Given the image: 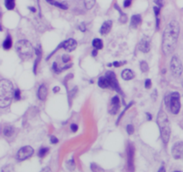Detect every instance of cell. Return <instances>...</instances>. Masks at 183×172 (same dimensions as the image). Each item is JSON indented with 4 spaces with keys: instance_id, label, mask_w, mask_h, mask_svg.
<instances>
[{
    "instance_id": "cell-1",
    "label": "cell",
    "mask_w": 183,
    "mask_h": 172,
    "mask_svg": "<svg viewBox=\"0 0 183 172\" xmlns=\"http://www.w3.org/2000/svg\"><path fill=\"white\" fill-rule=\"evenodd\" d=\"M179 24L176 21H172L166 26L163 38V51L169 55L176 48L178 38L179 35Z\"/></svg>"
},
{
    "instance_id": "cell-2",
    "label": "cell",
    "mask_w": 183,
    "mask_h": 172,
    "mask_svg": "<svg viewBox=\"0 0 183 172\" xmlns=\"http://www.w3.org/2000/svg\"><path fill=\"white\" fill-rule=\"evenodd\" d=\"M14 91L13 84L10 81L3 79L0 82V107L6 108L10 105Z\"/></svg>"
},
{
    "instance_id": "cell-3",
    "label": "cell",
    "mask_w": 183,
    "mask_h": 172,
    "mask_svg": "<svg viewBox=\"0 0 183 172\" xmlns=\"http://www.w3.org/2000/svg\"><path fill=\"white\" fill-rule=\"evenodd\" d=\"M156 122H157V125L160 129L162 140L164 144H167L169 142V139H170V135H171V127H170L168 117L164 111H163V110L159 111V113L157 115Z\"/></svg>"
},
{
    "instance_id": "cell-4",
    "label": "cell",
    "mask_w": 183,
    "mask_h": 172,
    "mask_svg": "<svg viewBox=\"0 0 183 172\" xmlns=\"http://www.w3.org/2000/svg\"><path fill=\"white\" fill-rule=\"evenodd\" d=\"M15 49L22 58L28 59L32 57L33 55V47L28 41L22 40L18 41L15 45Z\"/></svg>"
},
{
    "instance_id": "cell-5",
    "label": "cell",
    "mask_w": 183,
    "mask_h": 172,
    "mask_svg": "<svg viewBox=\"0 0 183 172\" xmlns=\"http://www.w3.org/2000/svg\"><path fill=\"white\" fill-rule=\"evenodd\" d=\"M170 109L172 114L176 115L179 112L180 110V102H179V93L173 92L171 94L170 98Z\"/></svg>"
},
{
    "instance_id": "cell-6",
    "label": "cell",
    "mask_w": 183,
    "mask_h": 172,
    "mask_svg": "<svg viewBox=\"0 0 183 172\" xmlns=\"http://www.w3.org/2000/svg\"><path fill=\"white\" fill-rule=\"evenodd\" d=\"M171 70H172V73L174 76H176V77L180 76V75L183 71V67H182L181 61L179 60V57H172V58L171 60Z\"/></svg>"
},
{
    "instance_id": "cell-7",
    "label": "cell",
    "mask_w": 183,
    "mask_h": 172,
    "mask_svg": "<svg viewBox=\"0 0 183 172\" xmlns=\"http://www.w3.org/2000/svg\"><path fill=\"white\" fill-rule=\"evenodd\" d=\"M134 146L131 144H128L127 146V167L129 172H134L135 167H134Z\"/></svg>"
},
{
    "instance_id": "cell-8",
    "label": "cell",
    "mask_w": 183,
    "mask_h": 172,
    "mask_svg": "<svg viewBox=\"0 0 183 172\" xmlns=\"http://www.w3.org/2000/svg\"><path fill=\"white\" fill-rule=\"evenodd\" d=\"M34 150L32 146H24L21 148L18 152L17 157L19 160H25L29 158H30L33 155Z\"/></svg>"
},
{
    "instance_id": "cell-9",
    "label": "cell",
    "mask_w": 183,
    "mask_h": 172,
    "mask_svg": "<svg viewBox=\"0 0 183 172\" xmlns=\"http://www.w3.org/2000/svg\"><path fill=\"white\" fill-rule=\"evenodd\" d=\"M172 155L176 160H183V143H178L173 145Z\"/></svg>"
},
{
    "instance_id": "cell-10",
    "label": "cell",
    "mask_w": 183,
    "mask_h": 172,
    "mask_svg": "<svg viewBox=\"0 0 183 172\" xmlns=\"http://www.w3.org/2000/svg\"><path fill=\"white\" fill-rule=\"evenodd\" d=\"M105 76L109 79L110 83H111V87H112L113 90H115V91H118V92L123 93V91H121V89H120V87H119V83H118V81H117V79H116V75H115L114 73H113V72H111V71H108V72H106Z\"/></svg>"
},
{
    "instance_id": "cell-11",
    "label": "cell",
    "mask_w": 183,
    "mask_h": 172,
    "mask_svg": "<svg viewBox=\"0 0 183 172\" xmlns=\"http://www.w3.org/2000/svg\"><path fill=\"white\" fill-rule=\"evenodd\" d=\"M120 109V99L118 96L113 97L111 100V104L109 107V113L112 115H115Z\"/></svg>"
},
{
    "instance_id": "cell-12",
    "label": "cell",
    "mask_w": 183,
    "mask_h": 172,
    "mask_svg": "<svg viewBox=\"0 0 183 172\" xmlns=\"http://www.w3.org/2000/svg\"><path fill=\"white\" fill-rule=\"evenodd\" d=\"M76 47H77L76 41L73 40V39H69V40L65 41V42H63L62 44H61L58 47V49L59 48H63V49H65L67 51H72V50H74L76 49Z\"/></svg>"
},
{
    "instance_id": "cell-13",
    "label": "cell",
    "mask_w": 183,
    "mask_h": 172,
    "mask_svg": "<svg viewBox=\"0 0 183 172\" xmlns=\"http://www.w3.org/2000/svg\"><path fill=\"white\" fill-rule=\"evenodd\" d=\"M150 49H151L150 41L147 39H143L139 44V49L144 53H147L150 50Z\"/></svg>"
},
{
    "instance_id": "cell-14",
    "label": "cell",
    "mask_w": 183,
    "mask_h": 172,
    "mask_svg": "<svg viewBox=\"0 0 183 172\" xmlns=\"http://www.w3.org/2000/svg\"><path fill=\"white\" fill-rule=\"evenodd\" d=\"M112 25H113V22L112 21H106L103 23V25L101 26L100 28V33L102 35H105V34L109 33V31L111 30L112 29Z\"/></svg>"
},
{
    "instance_id": "cell-15",
    "label": "cell",
    "mask_w": 183,
    "mask_h": 172,
    "mask_svg": "<svg viewBox=\"0 0 183 172\" xmlns=\"http://www.w3.org/2000/svg\"><path fill=\"white\" fill-rule=\"evenodd\" d=\"M47 96V89L45 84H41L38 91V97L40 100H45Z\"/></svg>"
},
{
    "instance_id": "cell-16",
    "label": "cell",
    "mask_w": 183,
    "mask_h": 172,
    "mask_svg": "<svg viewBox=\"0 0 183 172\" xmlns=\"http://www.w3.org/2000/svg\"><path fill=\"white\" fill-rule=\"evenodd\" d=\"M98 86H99L100 88H103V89L111 87L110 81H109V79H108L105 75L103 76V77H100V78L98 79Z\"/></svg>"
},
{
    "instance_id": "cell-17",
    "label": "cell",
    "mask_w": 183,
    "mask_h": 172,
    "mask_svg": "<svg viewBox=\"0 0 183 172\" xmlns=\"http://www.w3.org/2000/svg\"><path fill=\"white\" fill-rule=\"evenodd\" d=\"M121 78L125 81H130L134 78V73L130 69H124L121 73Z\"/></svg>"
},
{
    "instance_id": "cell-18",
    "label": "cell",
    "mask_w": 183,
    "mask_h": 172,
    "mask_svg": "<svg viewBox=\"0 0 183 172\" xmlns=\"http://www.w3.org/2000/svg\"><path fill=\"white\" fill-rule=\"evenodd\" d=\"M141 22V16L139 15H134L132 17H131V24L132 27L136 28L138 27Z\"/></svg>"
},
{
    "instance_id": "cell-19",
    "label": "cell",
    "mask_w": 183,
    "mask_h": 172,
    "mask_svg": "<svg viewBox=\"0 0 183 172\" xmlns=\"http://www.w3.org/2000/svg\"><path fill=\"white\" fill-rule=\"evenodd\" d=\"M14 128L12 126H6L4 128V134L6 137H10L14 134Z\"/></svg>"
},
{
    "instance_id": "cell-20",
    "label": "cell",
    "mask_w": 183,
    "mask_h": 172,
    "mask_svg": "<svg viewBox=\"0 0 183 172\" xmlns=\"http://www.w3.org/2000/svg\"><path fill=\"white\" fill-rule=\"evenodd\" d=\"M92 45L96 49H101L103 48V41L100 39H95L92 41Z\"/></svg>"
},
{
    "instance_id": "cell-21",
    "label": "cell",
    "mask_w": 183,
    "mask_h": 172,
    "mask_svg": "<svg viewBox=\"0 0 183 172\" xmlns=\"http://www.w3.org/2000/svg\"><path fill=\"white\" fill-rule=\"evenodd\" d=\"M90 168L93 172H105V169L103 168H101L100 166H98L96 163H91L90 164Z\"/></svg>"
},
{
    "instance_id": "cell-22",
    "label": "cell",
    "mask_w": 183,
    "mask_h": 172,
    "mask_svg": "<svg viewBox=\"0 0 183 172\" xmlns=\"http://www.w3.org/2000/svg\"><path fill=\"white\" fill-rule=\"evenodd\" d=\"M5 5L8 10H13L15 7V0H5Z\"/></svg>"
},
{
    "instance_id": "cell-23",
    "label": "cell",
    "mask_w": 183,
    "mask_h": 172,
    "mask_svg": "<svg viewBox=\"0 0 183 172\" xmlns=\"http://www.w3.org/2000/svg\"><path fill=\"white\" fill-rule=\"evenodd\" d=\"M12 44L13 43H12V40L10 38V36H7V38L6 39V41L3 43V47H4L5 49H10L11 47H12Z\"/></svg>"
},
{
    "instance_id": "cell-24",
    "label": "cell",
    "mask_w": 183,
    "mask_h": 172,
    "mask_svg": "<svg viewBox=\"0 0 183 172\" xmlns=\"http://www.w3.org/2000/svg\"><path fill=\"white\" fill-rule=\"evenodd\" d=\"M96 3V0H85V6L87 9H91Z\"/></svg>"
},
{
    "instance_id": "cell-25",
    "label": "cell",
    "mask_w": 183,
    "mask_h": 172,
    "mask_svg": "<svg viewBox=\"0 0 183 172\" xmlns=\"http://www.w3.org/2000/svg\"><path fill=\"white\" fill-rule=\"evenodd\" d=\"M66 165H67V168H68L69 170H71V171L72 170H74V168H75V163H74V160L72 158L67 161Z\"/></svg>"
},
{
    "instance_id": "cell-26",
    "label": "cell",
    "mask_w": 183,
    "mask_h": 172,
    "mask_svg": "<svg viewBox=\"0 0 183 172\" xmlns=\"http://www.w3.org/2000/svg\"><path fill=\"white\" fill-rule=\"evenodd\" d=\"M140 69H141V71H142L143 73H146V72H147V71H148L149 67H148V65H147V63H146V62L142 61V62L140 63Z\"/></svg>"
},
{
    "instance_id": "cell-27",
    "label": "cell",
    "mask_w": 183,
    "mask_h": 172,
    "mask_svg": "<svg viewBox=\"0 0 183 172\" xmlns=\"http://www.w3.org/2000/svg\"><path fill=\"white\" fill-rule=\"evenodd\" d=\"M47 152H48V148H47V147H43V148H41V149L39 151V157L43 158V157L47 153Z\"/></svg>"
},
{
    "instance_id": "cell-28",
    "label": "cell",
    "mask_w": 183,
    "mask_h": 172,
    "mask_svg": "<svg viewBox=\"0 0 183 172\" xmlns=\"http://www.w3.org/2000/svg\"><path fill=\"white\" fill-rule=\"evenodd\" d=\"M53 5L55 6V7H59V8H61V9H64V10H66L67 9V6L65 5V4H63V3H59V2H55V1L53 3Z\"/></svg>"
},
{
    "instance_id": "cell-29",
    "label": "cell",
    "mask_w": 183,
    "mask_h": 172,
    "mask_svg": "<svg viewBox=\"0 0 183 172\" xmlns=\"http://www.w3.org/2000/svg\"><path fill=\"white\" fill-rule=\"evenodd\" d=\"M126 130H127V133L129 134H132L134 133V126L132 125H128L126 126Z\"/></svg>"
},
{
    "instance_id": "cell-30",
    "label": "cell",
    "mask_w": 183,
    "mask_h": 172,
    "mask_svg": "<svg viewBox=\"0 0 183 172\" xmlns=\"http://www.w3.org/2000/svg\"><path fill=\"white\" fill-rule=\"evenodd\" d=\"M14 99L19 100L21 99V92H20V90L19 89H16L14 91Z\"/></svg>"
},
{
    "instance_id": "cell-31",
    "label": "cell",
    "mask_w": 183,
    "mask_h": 172,
    "mask_svg": "<svg viewBox=\"0 0 183 172\" xmlns=\"http://www.w3.org/2000/svg\"><path fill=\"white\" fill-rule=\"evenodd\" d=\"M53 68H54L55 72V73H58V74H59L61 71H62V70L59 69V68H58V65H57L56 63H54V64H53Z\"/></svg>"
},
{
    "instance_id": "cell-32",
    "label": "cell",
    "mask_w": 183,
    "mask_h": 172,
    "mask_svg": "<svg viewBox=\"0 0 183 172\" xmlns=\"http://www.w3.org/2000/svg\"><path fill=\"white\" fill-rule=\"evenodd\" d=\"M151 80L150 79H146V83H145V87L146 88V89H149L150 87H151Z\"/></svg>"
},
{
    "instance_id": "cell-33",
    "label": "cell",
    "mask_w": 183,
    "mask_h": 172,
    "mask_svg": "<svg viewBox=\"0 0 183 172\" xmlns=\"http://www.w3.org/2000/svg\"><path fill=\"white\" fill-rule=\"evenodd\" d=\"M50 142H51V144H55L58 143V139L56 138V137H55V136H51L50 137Z\"/></svg>"
},
{
    "instance_id": "cell-34",
    "label": "cell",
    "mask_w": 183,
    "mask_h": 172,
    "mask_svg": "<svg viewBox=\"0 0 183 172\" xmlns=\"http://www.w3.org/2000/svg\"><path fill=\"white\" fill-rule=\"evenodd\" d=\"M154 11H155V15H156V16L158 17L159 13H160V7H154Z\"/></svg>"
},
{
    "instance_id": "cell-35",
    "label": "cell",
    "mask_w": 183,
    "mask_h": 172,
    "mask_svg": "<svg viewBox=\"0 0 183 172\" xmlns=\"http://www.w3.org/2000/svg\"><path fill=\"white\" fill-rule=\"evenodd\" d=\"M131 1H132V0H125L124 4H123L124 7H129L131 5Z\"/></svg>"
},
{
    "instance_id": "cell-36",
    "label": "cell",
    "mask_w": 183,
    "mask_h": 172,
    "mask_svg": "<svg viewBox=\"0 0 183 172\" xmlns=\"http://www.w3.org/2000/svg\"><path fill=\"white\" fill-rule=\"evenodd\" d=\"M70 56H68V55H64L63 56V61L65 62V63H67L68 61H70Z\"/></svg>"
},
{
    "instance_id": "cell-37",
    "label": "cell",
    "mask_w": 183,
    "mask_h": 172,
    "mask_svg": "<svg viewBox=\"0 0 183 172\" xmlns=\"http://www.w3.org/2000/svg\"><path fill=\"white\" fill-rule=\"evenodd\" d=\"M71 129L72 130V132H76L78 130V126L76 124H72L71 126Z\"/></svg>"
},
{
    "instance_id": "cell-38",
    "label": "cell",
    "mask_w": 183,
    "mask_h": 172,
    "mask_svg": "<svg viewBox=\"0 0 183 172\" xmlns=\"http://www.w3.org/2000/svg\"><path fill=\"white\" fill-rule=\"evenodd\" d=\"M123 64V63H121V62H113V66H115V67H119V66H121Z\"/></svg>"
},
{
    "instance_id": "cell-39",
    "label": "cell",
    "mask_w": 183,
    "mask_h": 172,
    "mask_svg": "<svg viewBox=\"0 0 183 172\" xmlns=\"http://www.w3.org/2000/svg\"><path fill=\"white\" fill-rule=\"evenodd\" d=\"M157 5H158V7H162L163 6V0H156V1H155Z\"/></svg>"
},
{
    "instance_id": "cell-40",
    "label": "cell",
    "mask_w": 183,
    "mask_h": 172,
    "mask_svg": "<svg viewBox=\"0 0 183 172\" xmlns=\"http://www.w3.org/2000/svg\"><path fill=\"white\" fill-rule=\"evenodd\" d=\"M40 172H51V169H50L48 167H46V168H44Z\"/></svg>"
},
{
    "instance_id": "cell-41",
    "label": "cell",
    "mask_w": 183,
    "mask_h": 172,
    "mask_svg": "<svg viewBox=\"0 0 183 172\" xmlns=\"http://www.w3.org/2000/svg\"><path fill=\"white\" fill-rule=\"evenodd\" d=\"M158 172H165V168H164V166H162V167L159 168Z\"/></svg>"
},
{
    "instance_id": "cell-42",
    "label": "cell",
    "mask_w": 183,
    "mask_h": 172,
    "mask_svg": "<svg viewBox=\"0 0 183 172\" xmlns=\"http://www.w3.org/2000/svg\"><path fill=\"white\" fill-rule=\"evenodd\" d=\"M80 28L81 29V30H82V31H85V30H86V28L84 27V23H82V24L80 26Z\"/></svg>"
},
{
    "instance_id": "cell-43",
    "label": "cell",
    "mask_w": 183,
    "mask_h": 172,
    "mask_svg": "<svg viewBox=\"0 0 183 172\" xmlns=\"http://www.w3.org/2000/svg\"><path fill=\"white\" fill-rule=\"evenodd\" d=\"M97 55H98V50H97V49H94V50L92 51V56L96 57Z\"/></svg>"
},
{
    "instance_id": "cell-44",
    "label": "cell",
    "mask_w": 183,
    "mask_h": 172,
    "mask_svg": "<svg viewBox=\"0 0 183 172\" xmlns=\"http://www.w3.org/2000/svg\"><path fill=\"white\" fill-rule=\"evenodd\" d=\"M60 91V88L58 86H55L54 88V92H56V91Z\"/></svg>"
},
{
    "instance_id": "cell-45",
    "label": "cell",
    "mask_w": 183,
    "mask_h": 172,
    "mask_svg": "<svg viewBox=\"0 0 183 172\" xmlns=\"http://www.w3.org/2000/svg\"><path fill=\"white\" fill-rule=\"evenodd\" d=\"M29 9L30 11H32V12H34V13L36 12V9H35L34 7H29Z\"/></svg>"
},
{
    "instance_id": "cell-46",
    "label": "cell",
    "mask_w": 183,
    "mask_h": 172,
    "mask_svg": "<svg viewBox=\"0 0 183 172\" xmlns=\"http://www.w3.org/2000/svg\"><path fill=\"white\" fill-rule=\"evenodd\" d=\"M46 1H47V3H49V4L53 5V3L55 2V0H46Z\"/></svg>"
},
{
    "instance_id": "cell-47",
    "label": "cell",
    "mask_w": 183,
    "mask_h": 172,
    "mask_svg": "<svg viewBox=\"0 0 183 172\" xmlns=\"http://www.w3.org/2000/svg\"><path fill=\"white\" fill-rule=\"evenodd\" d=\"M146 116H147V119H148V120H151V119H152V117H151V115H150V114L146 113Z\"/></svg>"
},
{
    "instance_id": "cell-48",
    "label": "cell",
    "mask_w": 183,
    "mask_h": 172,
    "mask_svg": "<svg viewBox=\"0 0 183 172\" xmlns=\"http://www.w3.org/2000/svg\"><path fill=\"white\" fill-rule=\"evenodd\" d=\"M174 172H180V171H174Z\"/></svg>"
}]
</instances>
